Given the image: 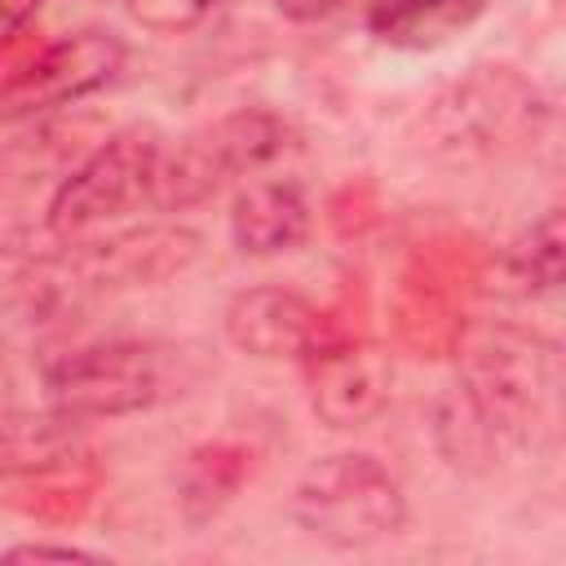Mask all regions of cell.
<instances>
[{
  "label": "cell",
  "mask_w": 566,
  "mask_h": 566,
  "mask_svg": "<svg viewBox=\"0 0 566 566\" xmlns=\"http://www.w3.org/2000/svg\"><path fill=\"white\" fill-rule=\"evenodd\" d=\"M164 155V142L155 128H124L106 137L49 199V234L71 243L106 221H119L137 203H150L155 164Z\"/></svg>",
  "instance_id": "cell-7"
},
{
  "label": "cell",
  "mask_w": 566,
  "mask_h": 566,
  "mask_svg": "<svg viewBox=\"0 0 566 566\" xmlns=\"http://www.w3.org/2000/svg\"><path fill=\"white\" fill-rule=\"evenodd\" d=\"M252 469H256V455L243 447V442H203V447H195L186 460H181V491H177V500H181V513L190 517V522H208V517H217L230 500H234V491L252 478Z\"/></svg>",
  "instance_id": "cell-14"
},
{
  "label": "cell",
  "mask_w": 566,
  "mask_h": 566,
  "mask_svg": "<svg viewBox=\"0 0 566 566\" xmlns=\"http://www.w3.org/2000/svg\"><path fill=\"white\" fill-rule=\"evenodd\" d=\"M124 4L128 18L142 22L146 31H186L212 9V0H124Z\"/></svg>",
  "instance_id": "cell-17"
},
{
  "label": "cell",
  "mask_w": 566,
  "mask_h": 566,
  "mask_svg": "<svg viewBox=\"0 0 566 566\" xmlns=\"http://www.w3.org/2000/svg\"><path fill=\"white\" fill-rule=\"evenodd\" d=\"M4 562H97V557L75 544H18L4 553Z\"/></svg>",
  "instance_id": "cell-19"
},
{
  "label": "cell",
  "mask_w": 566,
  "mask_h": 566,
  "mask_svg": "<svg viewBox=\"0 0 566 566\" xmlns=\"http://www.w3.org/2000/svg\"><path fill=\"white\" fill-rule=\"evenodd\" d=\"M354 217V234L363 230V226H371L376 221V199H371V186H345L336 199H332V221H336V230H345V221Z\"/></svg>",
  "instance_id": "cell-18"
},
{
  "label": "cell",
  "mask_w": 566,
  "mask_h": 566,
  "mask_svg": "<svg viewBox=\"0 0 566 566\" xmlns=\"http://www.w3.org/2000/svg\"><path fill=\"white\" fill-rule=\"evenodd\" d=\"M486 0H371L367 27L389 49H438L482 18Z\"/></svg>",
  "instance_id": "cell-13"
},
{
  "label": "cell",
  "mask_w": 566,
  "mask_h": 566,
  "mask_svg": "<svg viewBox=\"0 0 566 566\" xmlns=\"http://www.w3.org/2000/svg\"><path fill=\"white\" fill-rule=\"evenodd\" d=\"M486 248L464 230H442L411 243L389 301L398 345L416 358H451L469 336V318L486 287Z\"/></svg>",
  "instance_id": "cell-3"
},
{
  "label": "cell",
  "mask_w": 566,
  "mask_h": 566,
  "mask_svg": "<svg viewBox=\"0 0 566 566\" xmlns=\"http://www.w3.org/2000/svg\"><path fill=\"white\" fill-rule=\"evenodd\" d=\"M539 88L513 66H473L451 80L424 111L420 133L438 159L451 164H486L517 155L526 142L535 146L544 128Z\"/></svg>",
  "instance_id": "cell-4"
},
{
  "label": "cell",
  "mask_w": 566,
  "mask_h": 566,
  "mask_svg": "<svg viewBox=\"0 0 566 566\" xmlns=\"http://www.w3.org/2000/svg\"><path fill=\"white\" fill-rule=\"evenodd\" d=\"M394 363L363 332L323 340L305 354L310 407L327 429H363L389 402Z\"/></svg>",
  "instance_id": "cell-9"
},
{
  "label": "cell",
  "mask_w": 566,
  "mask_h": 566,
  "mask_svg": "<svg viewBox=\"0 0 566 566\" xmlns=\"http://www.w3.org/2000/svg\"><path fill=\"white\" fill-rule=\"evenodd\" d=\"M287 146V124L270 111H234L186 137L177 150H164L150 181V203L164 212L195 208L212 199L230 177L265 168Z\"/></svg>",
  "instance_id": "cell-6"
},
{
  "label": "cell",
  "mask_w": 566,
  "mask_h": 566,
  "mask_svg": "<svg viewBox=\"0 0 566 566\" xmlns=\"http://www.w3.org/2000/svg\"><path fill=\"white\" fill-rule=\"evenodd\" d=\"M102 491V469L93 455H62V460H49L40 469H27V473H13L0 491V504L18 517H31V522H49V526H66V522H80L93 500Z\"/></svg>",
  "instance_id": "cell-11"
},
{
  "label": "cell",
  "mask_w": 566,
  "mask_h": 566,
  "mask_svg": "<svg viewBox=\"0 0 566 566\" xmlns=\"http://www.w3.org/2000/svg\"><path fill=\"white\" fill-rule=\"evenodd\" d=\"M464 367L438 398L433 433L442 455L464 473H495L535 451L553 429L557 349L539 336L495 327L460 340Z\"/></svg>",
  "instance_id": "cell-1"
},
{
  "label": "cell",
  "mask_w": 566,
  "mask_h": 566,
  "mask_svg": "<svg viewBox=\"0 0 566 566\" xmlns=\"http://www.w3.org/2000/svg\"><path fill=\"white\" fill-rule=\"evenodd\" d=\"M292 517L327 548H371L402 531L407 500L380 460L363 451H336L301 473L292 491Z\"/></svg>",
  "instance_id": "cell-5"
},
{
  "label": "cell",
  "mask_w": 566,
  "mask_h": 566,
  "mask_svg": "<svg viewBox=\"0 0 566 566\" xmlns=\"http://www.w3.org/2000/svg\"><path fill=\"white\" fill-rule=\"evenodd\" d=\"M0 385H4V371H0Z\"/></svg>",
  "instance_id": "cell-22"
},
{
  "label": "cell",
  "mask_w": 566,
  "mask_h": 566,
  "mask_svg": "<svg viewBox=\"0 0 566 566\" xmlns=\"http://www.w3.org/2000/svg\"><path fill=\"white\" fill-rule=\"evenodd\" d=\"M310 234V199L296 181H252L230 203V239L248 256L292 252Z\"/></svg>",
  "instance_id": "cell-12"
},
{
  "label": "cell",
  "mask_w": 566,
  "mask_h": 566,
  "mask_svg": "<svg viewBox=\"0 0 566 566\" xmlns=\"http://www.w3.org/2000/svg\"><path fill=\"white\" fill-rule=\"evenodd\" d=\"M75 451V420L66 416H4L0 420V478L40 469Z\"/></svg>",
  "instance_id": "cell-15"
},
{
  "label": "cell",
  "mask_w": 566,
  "mask_h": 566,
  "mask_svg": "<svg viewBox=\"0 0 566 566\" xmlns=\"http://www.w3.org/2000/svg\"><path fill=\"white\" fill-rule=\"evenodd\" d=\"M509 274L522 283V292H557L566 274V226L562 208H548L513 248H509Z\"/></svg>",
  "instance_id": "cell-16"
},
{
  "label": "cell",
  "mask_w": 566,
  "mask_h": 566,
  "mask_svg": "<svg viewBox=\"0 0 566 566\" xmlns=\"http://www.w3.org/2000/svg\"><path fill=\"white\" fill-rule=\"evenodd\" d=\"M221 327H226L230 345L252 358H305L318 340L323 310H314L292 287L256 283L226 301Z\"/></svg>",
  "instance_id": "cell-10"
},
{
  "label": "cell",
  "mask_w": 566,
  "mask_h": 566,
  "mask_svg": "<svg viewBox=\"0 0 566 566\" xmlns=\"http://www.w3.org/2000/svg\"><path fill=\"white\" fill-rule=\"evenodd\" d=\"M340 0H274V9L283 13V18H292V22H314V18H323V13H332Z\"/></svg>",
  "instance_id": "cell-21"
},
{
  "label": "cell",
  "mask_w": 566,
  "mask_h": 566,
  "mask_svg": "<svg viewBox=\"0 0 566 566\" xmlns=\"http://www.w3.org/2000/svg\"><path fill=\"white\" fill-rule=\"evenodd\" d=\"M124 62V40L111 31H75L27 62L13 66V75L0 80V119L35 115L49 106H66L93 88H102Z\"/></svg>",
  "instance_id": "cell-8"
},
{
  "label": "cell",
  "mask_w": 566,
  "mask_h": 566,
  "mask_svg": "<svg viewBox=\"0 0 566 566\" xmlns=\"http://www.w3.org/2000/svg\"><path fill=\"white\" fill-rule=\"evenodd\" d=\"M40 4H44V0H0V44H9V40L35 18Z\"/></svg>",
  "instance_id": "cell-20"
},
{
  "label": "cell",
  "mask_w": 566,
  "mask_h": 566,
  "mask_svg": "<svg viewBox=\"0 0 566 566\" xmlns=\"http://www.w3.org/2000/svg\"><path fill=\"white\" fill-rule=\"evenodd\" d=\"M199 358L172 340H102L44 367L49 407L75 424L146 411L199 380Z\"/></svg>",
  "instance_id": "cell-2"
}]
</instances>
